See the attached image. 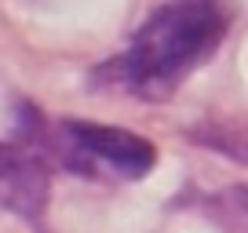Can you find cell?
Here are the masks:
<instances>
[{"label":"cell","mask_w":248,"mask_h":233,"mask_svg":"<svg viewBox=\"0 0 248 233\" xmlns=\"http://www.w3.org/2000/svg\"><path fill=\"white\" fill-rule=\"evenodd\" d=\"M216 204L226 215V226H245L248 230V186H230Z\"/></svg>","instance_id":"5"},{"label":"cell","mask_w":248,"mask_h":233,"mask_svg":"<svg viewBox=\"0 0 248 233\" xmlns=\"http://www.w3.org/2000/svg\"><path fill=\"white\" fill-rule=\"evenodd\" d=\"M33 135L55 157V164H62L80 179L132 182V179H146L150 168L157 164L154 142L124 131V128L80 124V120H55V124L33 120Z\"/></svg>","instance_id":"2"},{"label":"cell","mask_w":248,"mask_h":233,"mask_svg":"<svg viewBox=\"0 0 248 233\" xmlns=\"http://www.w3.org/2000/svg\"><path fill=\"white\" fill-rule=\"evenodd\" d=\"M194 139L204 149H216L248 168V124H204L194 131Z\"/></svg>","instance_id":"4"},{"label":"cell","mask_w":248,"mask_h":233,"mask_svg":"<svg viewBox=\"0 0 248 233\" xmlns=\"http://www.w3.org/2000/svg\"><path fill=\"white\" fill-rule=\"evenodd\" d=\"M230 15L223 0H168L135 29L132 44L113 62L95 70V80L132 91L135 99L164 102L223 44Z\"/></svg>","instance_id":"1"},{"label":"cell","mask_w":248,"mask_h":233,"mask_svg":"<svg viewBox=\"0 0 248 233\" xmlns=\"http://www.w3.org/2000/svg\"><path fill=\"white\" fill-rule=\"evenodd\" d=\"M47 201V168L30 146L0 142V208L22 218H37Z\"/></svg>","instance_id":"3"}]
</instances>
